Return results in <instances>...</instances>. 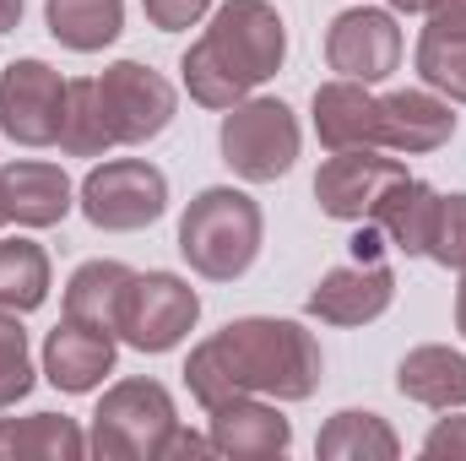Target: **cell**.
<instances>
[{"label":"cell","mask_w":466,"mask_h":461,"mask_svg":"<svg viewBox=\"0 0 466 461\" xmlns=\"http://www.w3.org/2000/svg\"><path fill=\"white\" fill-rule=\"evenodd\" d=\"M130 282H136V271L125 261H87V266H76L71 282H66V321H82L93 332L119 337Z\"/></svg>","instance_id":"18"},{"label":"cell","mask_w":466,"mask_h":461,"mask_svg":"<svg viewBox=\"0 0 466 461\" xmlns=\"http://www.w3.org/2000/svg\"><path fill=\"white\" fill-rule=\"evenodd\" d=\"M315 136H320L331 152L380 147V98H374L363 82H348V77L315 87Z\"/></svg>","instance_id":"17"},{"label":"cell","mask_w":466,"mask_h":461,"mask_svg":"<svg viewBox=\"0 0 466 461\" xmlns=\"http://www.w3.org/2000/svg\"><path fill=\"white\" fill-rule=\"evenodd\" d=\"M5 223H11V212H5V190H0V229H5Z\"/></svg>","instance_id":"37"},{"label":"cell","mask_w":466,"mask_h":461,"mask_svg":"<svg viewBox=\"0 0 466 461\" xmlns=\"http://www.w3.org/2000/svg\"><path fill=\"white\" fill-rule=\"evenodd\" d=\"M326 60L337 77L348 82H385L396 66H401V27L390 11H374V5H352L331 22L326 33Z\"/></svg>","instance_id":"11"},{"label":"cell","mask_w":466,"mask_h":461,"mask_svg":"<svg viewBox=\"0 0 466 461\" xmlns=\"http://www.w3.org/2000/svg\"><path fill=\"white\" fill-rule=\"evenodd\" d=\"M260 233H266L260 207L244 190H233V185H212L179 218V255L207 282H233V277H244L255 266Z\"/></svg>","instance_id":"3"},{"label":"cell","mask_w":466,"mask_h":461,"mask_svg":"<svg viewBox=\"0 0 466 461\" xmlns=\"http://www.w3.org/2000/svg\"><path fill=\"white\" fill-rule=\"evenodd\" d=\"M49 299V255L33 239H0V310H38Z\"/></svg>","instance_id":"25"},{"label":"cell","mask_w":466,"mask_h":461,"mask_svg":"<svg viewBox=\"0 0 466 461\" xmlns=\"http://www.w3.org/2000/svg\"><path fill=\"white\" fill-rule=\"evenodd\" d=\"M390 11H407V16H418V11H429V0H390Z\"/></svg>","instance_id":"36"},{"label":"cell","mask_w":466,"mask_h":461,"mask_svg":"<svg viewBox=\"0 0 466 461\" xmlns=\"http://www.w3.org/2000/svg\"><path fill=\"white\" fill-rule=\"evenodd\" d=\"M174 424V396L157 380H119L93 413L87 451L104 461H163Z\"/></svg>","instance_id":"4"},{"label":"cell","mask_w":466,"mask_h":461,"mask_svg":"<svg viewBox=\"0 0 466 461\" xmlns=\"http://www.w3.org/2000/svg\"><path fill=\"white\" fill-rule=\"evenodd\" d=\"M0 190H5L11 223H22V229H55L71 212V179H66L60 163H38V158L5 163Z\"/></svg>","instance_id":"16"},{"label":"cell","mask_w":466,"mask_h":461,"mask_svg":"<svg viewBox=\"0 0 466 461\" xmlns=\"http://www.w3.org/2000/svg\"><path fill=\"white\" fill-rule=\"evenodd\" d=\"M434 218H440V190L429 179H396L380 207L369 212V223H380V233L390 239V250L401 255H429V233H434Z\"/></svg>","instance_id":"20"},{"label":"cell","mask_w":466,"mask_h":461,"mask_svg":"<svg viewBox=\"0 0 466 461\" xmlns=\"http://www.w3.org/2000/svg\"><path fill=\"white\" fill-rule=\"evenodd\" d=\"M396 391L407 402H423V407H440V413L466 407V353L440 347V343L412 347L396 364Z\"/></svg>","instance_id":"19"},{"label":"cell","mask_w":466,"mask_h":461,"mask_svg":"<svg viewBox=\"0 0 466 461\" xmlns=\"http://www.w3.org/2000/svg\"><path fill=\"white\" fill-rule=\"evenodd\" d=\"M352 261H385V250H390V239H385V233H380V223H369V218H363V229L352 233Z\"/></svg>","instance_id":"31"},{"label":"cell","mask_w":466,"mask_h":461,"mask_svg":"<svg viewBox=\"0 0 466 461\" xmlns=\"http://www.w3.org/2000/svg\"><path fill=\"white\" fill-rule=\"evenodd\" d=\"M326 358L315 332L299 321H271V315H244L212 332L190 353L185 385L201 407H218L228 396H277V402H304L320 391Z\"/></svg>","instance_id":"1"},{"label":"cell","mask_w":466,"mask_h":461,"mask_svg":"<svg viewBox=\"0 0 466 461\" xmlns=\"http://www.w3.org/2000/svg\"><path fill=\"white\" fill-rule=\"evenodd\" d=\"M207 413H212L207 440H212L218 456L271 461L293 446V424H288L271 402H260V396H228V402H218V407H207Z\"/></svg>","instance_id":"13"},{"label":"cell","mask_w":466,"mask_h":461,"mask_svg":"<svg viewBox=\"0 0 466 461\" xmlns=\"http://www.w3.org/2000/svg\"><path fill=\"white\" fill-rule=\"evenodd\" d=\"M44 374L55 391L66 396H87L104 385V374H115V337L93 332L82 321H60L44 343Z\"/></svg>","instance_id":"14"},{"label":"cell","mask_w":466,"mask_h":461,"mask_svg":"<svg viewBox=\"0 0 466 461\" xmlns=\"http://www.w3.org/2000/svg\"><path fill=\"white\" fill-rule=\"evenodd\" d=\"M396 299V271L385 261H352L320 277V288L304 299V310L326 326H369L390 310Z\"/></svg>","instance_id":"12"},{"label":"cell","mask_w":466,"mask_h":461,"mask_svg":"<svg viewBox=\"0 0 466 461\" xmlns=\"http://www.w3.org/2000/svg\"><path fill=\"white\" fill-rule=\"evenodd\" d=\"M429 261L466 271V190L440 196V218H434V233H429Z\"/></svg>","instance_id":"28"},{"label":"cell","mask_w":466,"mask_h":461,"mask_svg":"<svg viewBox=\"0 0 466 461\" xmlns=\"http://www.w3.org/2000/svg\"><path fill=\"white\" fill-rule=\"evenodd\" d=\"M315 456L320 461H396L401 456V440H396V429L380 418V413H337L326 429H320V440H315Z\"/></svg>","instance_id":"22"},{"label":"cell","mask_w":466,"mask_h":461,"mask_svg":"<svg viewBox=\"0 0 466 461\" xmlns=\"http://www.w3.org/2000/svg\"><path fill=\"white\" fill-rule=\"evenodd\" d=\"M82 212L104 233L152 229L168 212V174L147 158H109L82 179Z\"/></svg>","instance_id":"6"},{"label":"cell","mask_w":466,"mask_h":461,"mask_svg":"<svg viewBox=\"0 0 466 461\" xmlns=\"http://www.w3.org/2000/svg\"><path fill=\"white\" fill-rule=\"evenodd\" d=\"M418 77L434 93H445L451 104H466V33L423 27V38H418Z\"/></svg>","instance_id":"26"},{"label":"cell","mask_w":466,"mask_h":461,"mask_svg":"<svg viewBox=\"0 0 466 461\" xmlns=\"http://www.w3.org/2000/svg\"><path fill=\"white\" fill-rule=\"evenodd\" d=\"M33 391V358L16 310H0V407H16Z\"/></svg>","instance_id":"27"},{"label":"cell","mask_w":466,"mask_h":461,"mask_svg":"<svg viewBox=\"0 0 466 461\" xmlns=\"http://www.w3.org/2000/svg\"><path fill=\"white\" fill-rule=\"evenodd\" d=\"M223 163L249 185H271L299 163V119L282 98H244L223 115Z\"/></svg>","instance_id":"5"},{"label":"cell","mask_w":466,"mask_h":461,"mask_svg":"<svg viewBox=\"0 0 466 461\" xmlns=\"http://www.w3.org/2000/svg\"><path fill=\"white\" fill-rule=\"evenodd\" d=\"M0 456L22 461H82L87 435L66 413H33V418H0Z\"/></svg>","instance_id":"21"},{"label":"cell","mask_w":466,"mask_h":461,"mask_svg":"<svg viewBox=\"0 0 466 461\" xmlns=\"http://www.w3.org/2000/svg\"><path fill=\"white\" fill-rule=\"evenodd\" d=\"M451 136H456V115H451L445 98L418 93V87L380 98V147H385V152L423 158V152L451 147Z\"/></svg>","instance_id":"15"},{"label":"cell","mask_w":466,"mask_h":461,"mask_svg":"<svg viewBox=\"0 0 466 461\" xmlns=\"http://www.w3.org/2000/svg\"><path fill=\"white\" fill-rule=\"evenodd\" d=\"M288 60V27L266 0H228L218 5L212 27L185 49V93L201 109H233L255 87H266Z\"/></svg>","instance_id":"2"},{"label":"cell","mask_w":466,"mask_h":461,"mask_svg":"<svg viewBox=\"0 0 466 461\" xmlns=\"http://www.w3.org/2000/svg\"><path fill=\"white\" fill-rule=\"evenodd\" d=\"M44 22L49 33L76 49V55H93V49H109L125 27V0H49L44 5Z\"/></svg>","instance_id":"23"},{"label":"cell","mask_w":466,"mask_h":461,"mask_svg":"<svg viewBox=\"0 0 466 461\" xmlns=\"http://www.w3.org/2000/svg\"><path fill=\"white\" fill-rule=\"evenodd\" d=\"M212 5H218V0H141V11H147V22H152L157 33H185V27H196Z\"/></svg>","instance_id":"29"},{"label":"cell","mask_w":466,"mask_h":461,"mask_svg":"<svg viewBox=\"0 0 466 461\" xmlns=\"http://www.w3.org/2000/svg\"><path fill=\"white\" fill-rule=\"evenodd\" d=\"M66 125V77L44 60H11L0 77V130L16 147H55Z\"/></svg>","instance_id":"8"},{"label":"cell","mask_w":466,"mask_h":461,"mask_svg":"<svg viewBox=\"0 0 466 461\" xmlns=\"http://www.w3.org/2000/svg\"><path fill=\"white\" fill-rule=\"evenodd\" d=\"M456 332L466 337V271H461V288H456Z\"/></svg>","instance_id":"35"},{"label":"cell","mask_w":466,"mask_h":461,"mask_svg":"<svg viewBox=\"0 0 466 461\" xmlns=\"http://www.w3.org/2000/svg\"><path fill=\"white\" fill-rule=\"evenodd\" d=\"M163 456H218V451H212V440H201V435H190V429H179V424H174V435H168Z\"/></svg>","instance_id":"33"},{"label":"cell","mask_w":466,"mask_h":461,"mask_svg":"<svg viewBox=\"0 0 466 461\" xmlns=\"http://www.w3.org/2000/svg\"><path fill=\"white\" fill-rule=\"evenodd\" d=\"M423 456L429 461H466V407H456V418H440L423 435Z\"/></svg>","instance_id":"30"},{"label":"cell","mask_w":466,"mask_h":461,"mask_svg":"<svg viewBox=\"0 0 466 461\" xmlns=\"http://www.w3.org/2000/svg\"><path fill=\"white\" fill-rule=\"evenodd\" d=\"M396 179H407V163L401 158H380L374 147H348V152H331L320 163L315 201L337 223H363Z\"/></svg>","instance_id":"10"},{"label":"cell","mask_w":466,"mask_h":461,"mask_svg":"<svg viewBox=\"0 0 466 461\" xmlns=\"http://www.w3.org/2000/svg\"><path fill=\"white\" fill-rule=\"evenodd\" d=\"M429 27L466 33V0H429Z\"/></svg>","instance_id":"32"},{"label":"cell","mask_w":466,"mask_h":461,"mask_svg":"<svg viewBox=\"0 0 466 461\" xmlns=\"http://www.w3.org/2000/svg\"><path fill=\"white\" fill-rule=\"evenodd\" d=\"M60 147L71 158H104L115 147L109 109H104V87L98 77H76L66 82V125H60Z\"/></svg>","instance_id":"24"},{"label":"cell","mask_w":466,"mask_h":461,"mask_svg":"<svg viewBox=\"0 0 466 461\" xmlns=\"http://www.w3.org/2000/svg\"><path fill=\"white\" fill-rule=\"evenodd\" d=\"M201 321V293L174 277V271H136L130 282V299H125V321H119V337L136 347V353H168L179 347Z\"/></svg>","instance_id":"7"},{"label":"cell","mask_w":466,"mask_h":461,"mask_svg":"<svg viewBox=\"0 0 466 461\" xmlns=\"http://www.w3.org/2000/svg\"><path fill=\"white\" fill-rule=\"evenodd\" d=\"M98 87H104V109H109L115 147H141V141L163 136L168 119H174V104H179L174 98V82L157 77L141 60H115L98 77Z\"/></svg>","instance_id":"9"},{"label":"cell","mask_w":466,"mask_h":461,"mask_svg":"<svg viewBox=\"0 0 466 461\" xmlns=\"http://www.w3.org/2000/svg\"><path fill=\"white\" fill-rule=\"evenodd\" d=\"M22 22V0H0V33H11Z\"/></svg>","instance_id":"34"}]
</instances>
